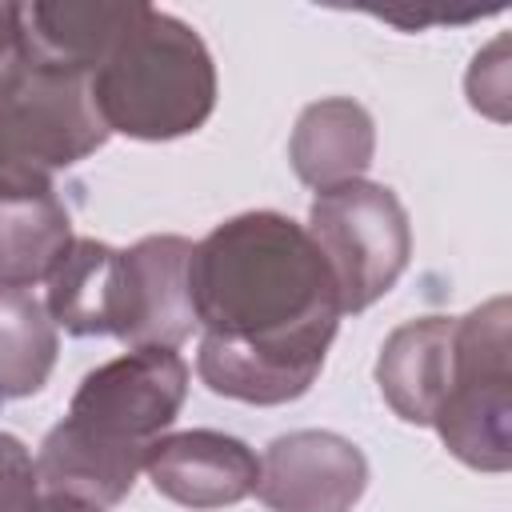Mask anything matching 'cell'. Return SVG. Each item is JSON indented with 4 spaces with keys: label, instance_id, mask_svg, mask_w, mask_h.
I'll list each match as a JSON object with an SVG mask.
<instances>
[{
    "label": "cell",
    "instance_id": "17",
    "mask_svg": "<svg viewBox=\"0 0 512 512\" xmlns=\"http://www.w3.org/2000/svg\"><path fill=\"white\" fill-rule=\"evenodd\" d=\"M40 512H104V508L76 500V496H64V492H48V496H40Z\"/></svg>",
    "mask_w": 512,
    "mask_h": 512
},
{
    "label": "cell",
    "instance_id": "5",
    "mask_svg": "<svg viewBox=\"0 0 512 512\" xmlns=\"http://www.w3.org/2000/svg\"><path fill=\"white\" fill-rule=\"evenodd\" d=\"M512 304L492 296L456 320L452 376L432 416L444 448L476 472L512 464Z\"/></svg>",
    "mask_w": 512,
    "mask_h": 512
},
{
    "label": "cell",
    "instance_id": "4",
    "mask_svg": "<svg viewBox=\"0 0 512 512\" xmlns=\"http://www.w3.org/2000/svg\"><path fill=\"white\" fill-rule=\"evenodd\" d=\"M92 104L108 132L132 140H176L216 108V64L196 28L140 4L108 56L88 76Z\"/></svg>",
    "mask_w": 512,
    "mask_h": 512
},
{
    "label": "cell",
    "instance_id": "13",
    "mask_svg": "<svg viewBox=\"0 0 512 512\" xmlns=\"http://www.w3.org/2000/svg\"><path fill=\"white\" fill-rule=\"evenodd\" d=\"M72 216L56 188H24L0 192V280L4 284H36L48 280L52 268L72 248Z\"/></svg>",
    "mask_w": 512,
    "mask_h": 512
},
{
    "label": "cell",
    "instance_id": "11",
    "mask_svg": "<svg viewBox=\"0 0 512 512\" xmlns=\"http://www.w3.org/2000/svg\"><path fill=\"white\" fill-rule=\"evenodd\" d=\"M372 152H376L372 116L364 112V104L348 96H328L308 104L288 140V160L296 176L316 192L360 180L372 164Z\"/></svg>",
    "mask_w": 512,
    "mask_h": 512
},
{
    "label": "cell",
    "instance_id": "6",
    "mask_svg": "<svg viewBox=\"0 0 512 512\" xmlns=\"http://www.w3.org/2000/svg\"><path fill=\"white\" fill-rule=\"evenodd\" d=\"M104 128L88 76L32 68L0 96V192L52 188V176L104 148Z\"/></svg>",
    "mask_w": 512,
    "mask_h": 512
},
{
    "label": "cell",
    "instance_id": "16",
    "mask_svg": "<svg viewBox=\"0 0 512 512\" xmlns=\"http://www.w3.org/2000/svg\"><path fill=\"white\" fill-rule=\"evenodd\" d=\"M28 72V48H24V24L20 4H0V96H8Z\"/></svg>",
    "mask_w": 512,
    "mask_h": 512
},
{
    "label": "cell",
    "instance_id": "7",
    "mask_svg": "<svg viewBox=\"0 0 512 512\" xmlns=\"http://www.w3.org/2000/svg\"><path fill=\"white\" fill-rule=\"evenodd\" d=\"M308 236L336 280L340 312L376 304L412 256V224L400 196L368 180L320 192L308 208Z\"/></svg>",
    "mask_w": 512,
    "mask_h": 512
},
{
    "label": "cell",
    "instance_id": "9",
    "mask_svg": "<svg viewBox=\"0 0 512 512\" xmlns=\"http://www.w3.org/2000/svg\"><path fill=\"white\" fill-rule=\"evenodd\" d=\"M144 468L160 496H168L172 504L196 508V512L240 504L244 496L256 492V480H260L256 452L244 440L212 432V428H188L176 436H160Z\"/></svg>",
    "mask_w": 512,
    "mask_h": 512
},
{
    "label": "cell",
    "instance_id": "14",
    "mask_svg": "<svg viewBox=\"0 0 512 512\" xmlns=\"http://www.w3.org/2000/svg\"><path fill=\"white\" fill-rule=\"evenodd\" d=\"M56 352L60 340L48 308L28 288L0 280V408L40 392Z\"/></svg>",
    "mask_w": 512,
    "mask_h": 512
},
{
    "label": "cell",
    "instance_id": "15",
    "mask_svg": "<svg viewBox=\"0 0 512 512\" xmlns=\"http://www.w3.org/2000/svg\"><path fill=\"white\" fill-rule=\"evenodd\" d=\"M0 512H40L36 460L12 432H0Z\"/></svg>",
    "mask_w": 512,
    "mask_h": 512
},
{
    "label": "cell",
    "instance_id": "12",
    "mask_svg": "<svg viewBox=\"0 0 512 512\" xmlns=\"http://www.w3.org/2000/svg\"><path fill=\"white\" fill-rule=\"evenodd\" d=\"M140 12L128 4H20L24 48L32 68H64L92 76V68L108 56L116 36Z\"/></svg>",
    "mask_w": 512,
    "mask_h": 512
},
{
    "label": "cell",
    "instance_id": "2",
    "mask_svg": "<svg viewBox=\"0 0 512 512\" xmlns=\"http://www.w3.org/2000/svg\"><path fill=\"white\" fill-rule=\"evenodd\" d=\"M184 396L188 364L176 348H132L92 368L40 444V484L100 508L120 504Z\"/></svg>",
    "mask_w": 512,
    "mask_h": 512
},
{
    "label": "cell",
    "instance_id": "10",
    "mask_svg": "<svg viewBox=\"0 0 512 512\" xmlns=\"http://www.w3.org/2000/svg\"><path fill=\"white\" fill-rule=\"evenodd\" d=\"M452 316H420L400 324L376 360V384L384 404L416 428H432V416L444 400L452 376Z\"/></svg>",
    "mask_w": 512,
    "mask_h": 512
},
{
    "label": "cell",
    "instance_id": "3",
    "mask_svg": "<svg viewBox=\"0 0 512 512\" xmlns=\"http://www.w3.org/2000/svg\"><path fill=\"white\" fill-rule=\"evenodd\" d=\"M192 240L144 236L132 248L80 236L48 276V316L72 336H116L128 348H176L192 336Z\"/></svg>",
    "mask_w": 512,
    "mask_h": 512
},
{
    "label": "cell",
    "instance_id": "8",
    "mask_svg": "<svg viewBox=\"0 0 512 512\" xmlns=\"http://www.w3.org/2000/svg\"><path fill=\"white\" fill-rule=\"evenodd\" d=\"M368 488L364 452L324 428L276 436L260 460L256 496L272 512H352Z\"/></svg>",
    "mask_w": 512,
    "mask_h": 512
},
{
    "label": "cell",
    "instance_id": "1",
    "mask_svg": "<svg viewBox=\"0 0 512 512\" xmlns=\"http://www.w3.org/2000/svg\"><path fill=\"white\" fill-rule=\"evenodd\" d=\"M188 292L204 324L200 380L216 396L264 408L312 388L344 316L320 248L284 212L216 224L192 244Z\"/></svg>",
    "mask_w": 512,
    "mask_h": 512
}]
</instances>
